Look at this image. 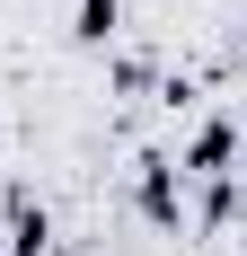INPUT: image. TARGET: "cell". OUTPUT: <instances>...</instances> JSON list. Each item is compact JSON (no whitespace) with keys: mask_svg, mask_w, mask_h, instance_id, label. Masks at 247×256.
Returning <instances> with one entry per match:
<instances>
[{"mask_svg":"<svg viewBox=\"0 0 247 256\" xmlns=\"http://www.w3.org/2000/svg\"><path fill=\"white\" fill-rule=\"evenodd\" d=\"M9 248H18V256H44L53 248V221H44L36 194H9Z\"/></svg>","mask_w":247,"mask_h":256,"instance_id":"1","label":"cell"},{"mask_svg":"<svg viewBox=\"0 0 247 256\" xmlns=\"http://www.w3.org/2000/svg\"><path fill=\"white\" fill-rule=\"evenodd\" d=\"M115 9L124 0H80V44H106L115 36Z\"/></svg>","mask_w":247,"mask_h":256,"instance_id":"4","label":"cell"},{"mask_svg":"<svg viewBox=\"0 0 247 256\" xmlns=\"http://www.w3.org/2000/svg\"><path fill=\"white\" fill-rule=\"evenodd\" d=\"M186 168H194V177H230V124H203L194 150H186Z\"/></svg>","mask_w":247,"mask_h":256,"instance_id":"3","label":"cell"},{"mask_svg":"<svg viewBox=\"0 0 247 256\" xmlns=\"http://www.w3.org/2000/svg\"><path fill=\"white\" fill-rule=\"evenodd\" d=\"M142 212H150V221H176V177H168V159H142Z\"/></svg>","mask_w":247,"mask_h":256,"instance_id":"2","label":"cell"}]
</instances>
